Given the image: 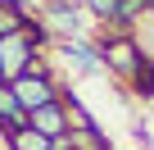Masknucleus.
Returning <instances> with one entry per match:
<instances>
[{"instance_id":"8","label":"nucleus","mask_w":154,"mask_h":150,"mask_svg":"<svg viewBox=\"0 0 154 150\" xmlns=\"http://www.w3.org/2000/svg\"><path fill=\"white\" fill-rule=\"evenodd\" d=\"M9 150H54V141L50 136H41V132H32V127H18V132H9V136H0Z\"/></svg>"},{"instance_id":"10","label":"nucleus","mask_w":154,"mask_h":150,"mask_svg":"<svg viewBox=\"0 0 154 150\" xmlns=\"http://www.w3.org/2000/svg\"><path fill=\"white\" fill-rule=\"evenodd\" d=\"M131 41H136V50L145 55V64H154V14H145V18L131 27Z\"/></svg>"},{"instance_id":"7","label":"nucleus","mask_w":154,"mask_h":150,"mask_svg":"<svg viewBox=\"0 0 154 150\" xmlns=\"http://www.w3.org/2000/svg\"><path fill=\"white\" fill-rule=\"evenodd\" d=\"M63 145H72V150H109V136L100 127H72L63 136Z\"/></svg>"},{"instance_id":"11","label":"nucleus","mask_w":154,"mask_h":150,"mask_svg":"<svg viewBox=\"0 0 154 150\" xmlns=\"http://www.w3.org/2000/svg\"><path fill=\"white\" fill-rule=\"evenodd\" d=\"M136 91H140L145 100H154V64H145V73H140V82H136Z\"/></svg>"},{"instance_id":"12","label":"nucleus","mask_w":154,"mask_h":150,"mask_svg":"<svg viewBox=\"0 0 154 150\" xmlns=\"http://www.w3.org/2000/svg\"><path fill=\"white\" fill-rule=\"evenodd\" d=\"M145 14H154V0H145Z\"/></svg>"},{"instance_id":"13","label":"nucleus","mask_w":154,"mask_h":150,"mask_svg":"<svg viewBox=\"0 0 154 150\" xmlns=\"http://www.w3.org/2000/svg\"><path fill=\"white\" fill-rule=\"evenodd\" d=\"M54 150H72V145H63V141H54Z\"/></svg>"},{"instance_id":"15","label":"nucleus","mask_w":154,"mask_h":150,"mask_svg":"<svg viewBox=\"0 0 154 150\" xmlns=\"http://www.w3.org/2000/svg\"><path fill=\"white\" fill-rule=\"evenodd\" d=\"M109 150H113V145H109Z\"/></svg>"},{"instance_id":"1","label":"nucleus","mask_w":154,"mask_h":150,"mask_svg":"<svg viewBox=\"0 0 154 150\" xmlns=\"http://www.w3.org/2000/svg\"><path fill=\"white\" fill-rule=\"evenodd\" d=\"M50 50H54L50 32H45L36 18H32V23H23L18 32L0 37V78H5V82L23 78V73L32 68V59H36V55H50Z\"/></svg>"},{"instance_id":"14","label":"nucleus","mask_w":154,"mask_h":150,"mask_svg":"<svg viewBox=\"0 0 154 150\" xmlns=\"http://www.w3.org/2000/svg\"><path fill=\"white\" fill-rule=\"evenodd\" d=\"M0 82H5V78H0Z\"/></svg>"},{"instance_id":"6","label":"nucleus","mask_w":154,"mask_h":150,"mask_svg":"<svg viewBox=\"0 0 154 150\" xmlns=\"http://www.w3.org/2000/svg\"><path fill=\"white\" fill-rule=\"evenodd\" d=\"M18 127H27V109H23L18 96L9 91V82H0V136H9V132H18Z\"/></svg>"},{"instance_id":"5","label":"nucleus","mask_w":154,"mask_h":150,"mask_svg":"<svg viewBox=\"0 0 154 150\" xmlns=\"http://www.w3.org/2000/svg\"><path fill=\"white\" fill-rule=\"evenodd\" d=\"M27 127L41 132V136H50V141H63V136H68V109H63V96L50 100V105H41V109H32V114H27Z\"/></svg>"},{"instance_id":"2","label":"nucleus","mask_w":154,"mask_h":150,"mask_svg":"<svg viewBox=\"0 0 154 150\" xmlns=\"http://www.w3.org/2000/svg\"><path fill=\"white\" fill-rule=\"evenodd\" d=\"M100 64L113 73L118 82H127V87H136L140 82V73H145V55L136 50V41H131V32H100Z\"/></svg>"},{"instance_id":"9","label":"nucleus","mask_w":154,"mask_h":150,"mask_svg":"<svg viewBox=\"0 0 154 150\" xmlns=\"http://www.w3.org/2000/svg\"><path fill=\"white\" fill-rule=\"evenodd\" d=\"M118 5H122V0H82L86 18H91V23H100V27H113V18H118Z\"/></svg>"},{"instance_id":"3","label":"nucleus","mask_w":154,"mask_h":150,"mask_svg":"<svg viewBox=\"0 0 154 150\" xmlns=\"http://www.w3.org/2000/svg\"><path fill=\"white\" fill-rule=\"evenodd\" d=\"M36 23L50 32V41H68V37H86V9L82 0H41Z\"/></svg>"},{"instance_id":"4","label":"nucleus","mask_w":154,"mask_h":150,"mask_svg":"<svg viewBox=\"0 0 154 150\" xmlns=\"http://www.w3.org/2000/svg\"><path fill=\"white\" fill-rule=\"evenodd\" d=\"M54 55L72 68V73H82V78H91V73H104L100 64V46L91 37H68V41H54Z\"/></svg>"}]
</instances>
